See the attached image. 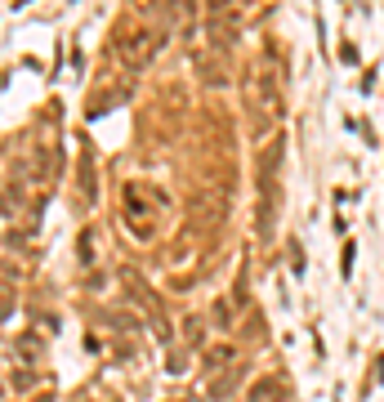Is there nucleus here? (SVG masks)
<instances>
[{"label":"nucleus","mask_w":384,"mask_h":402,"mask_svg":"<svg viewBox=\"0 0 384 402\" xmlns=\"http://www.w3.org/2000/svg\"><path fill=\"white\" fill-rule=\"evenodd\" d=\"M152 49H157V36H152V31H143V27H134V31H125V36H121V54L130 58V63H147V58H152Z\"/></svg>","instance_id":"f257e3e1"},{"label":"nucleus","mask_w":384,"mask_h":402,"mask_svg":"<svg viewBox=\"0 0 384 402\" xmlns=\"http://www.w3.org/2000/svg\"><path fill=\"white\" fill-rule=\"evenodd\" d=\"M206 5H223V0H206Z\"/></svg>","instance_id":"f03ea898"}]
</instances>
